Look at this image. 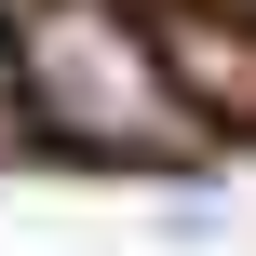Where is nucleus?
<instances>
[{
    "instance_id": "nucleus-1",
    "label": "nucleus",
    "mask_w": 256,
    "mask_h": 256,
    "mask_svg": "<svg viewBox=\"0 0 256 256\" xmlns=\"http://www.w3.org/2000/svg\"><path fill=\"white\" fill-rule=\"evenodd\" d=\"M14 94H27V122L54 135V148H81V162H176L202 122H189V94H176V68H162V40L122 14V0H40L27 27H14Z\"/></svg>"
},
{
    "instance_id": "nucleus-2",
    "label": "nucleus",
    "mask_w": 256,
    "mask_h": 256,
    "mask_svg": "<svg viewBox=\"0 0 256 256\" xmlns=\"http://www.w3.org/2000/svg\"><path fill=\"white\" fill-rule=\"evenodd\" d=\"M148 40H162V68H176L189 122H216V135H256V27H230L216 0H176Z\"/></svg>"
},
{
    "instance_id": "nucleus-3",
    "label": "nucleus",
    "mask_w": 256,
    "mask_h": 256,
    "mask_svg": "<svg viewBox=\"0 0 256 256\" xmlns=\"http://www.w3.org/2000/svg\"><path fill=\"white\" fill-rule=\"evenodd\" d=\"M27 122V94H14V27H0V135Z\"/></svg>"
}]
</instances>
